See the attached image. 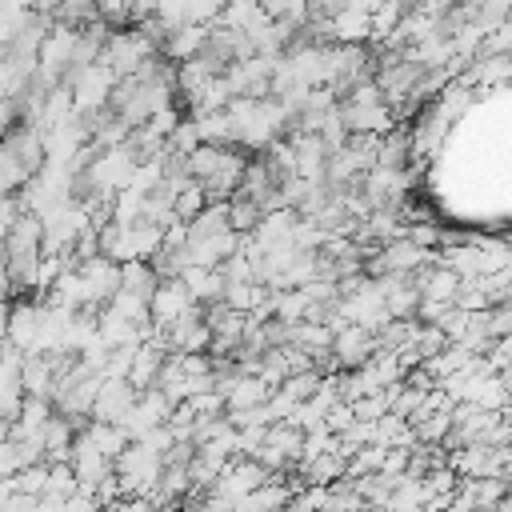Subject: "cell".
<instances>
[{"label":"cell","mask_w":512,"mask_h":512,"mask_svg":"<svg viewBox=\"0 0 512 512\" xmlns=\"http://www.w3.org/2000/svg\"><path fill=\"white\" fill-rule=\"evenodd\" d=\"M352 0H308V12L312 16H324V20H332L336 12H344Z\"/></svg>","instance_id":"3957f363"},{"label":"cell","mask_w":512,"mask_h":512,"mask_svg":"<svg viewBox=\"0 0 512 512\" xmlns=\"http://www.w3.org/2000/svg\"><path fill=\"white\" fill-rule=\"evenodd\" d=\"M364 348H368V336L364 332H344L340 340H336V352H340V360H364Z\"/></svg>","instance_id":"7a4b0ae2"},{"label":"cell","mask_w":512,"mask_h":512,"mask_svg":"<svg viewBox=\"0 0 512 512\" xmlns=\"http://www.w3.org/2000/svg\"><path fill=\"white\" fill-rule=\"evenodd\" d=\"M52 20L64 28H88L100 20V0H60Z\"/></svg>","instance_id":"6da1fadb"}]
</instances>
